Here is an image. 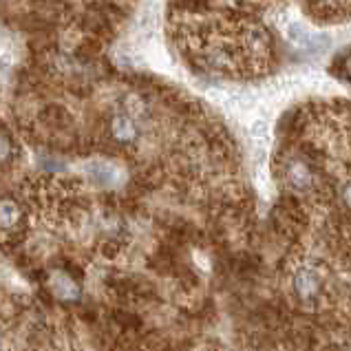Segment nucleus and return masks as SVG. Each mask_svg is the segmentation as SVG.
<instances>
[{
	"instance_id": "f257e3e1",
	"label": "nucleus",
	"mask_w": 351,
	"mask_h": 351,
	"mask_svg": "<svg viewBox=\"0 0 351 351\" xmlns=\"http://www.w3.org/2000/svg\"><path fill=\"white\" fill-rule=\"evenodd\" d=\"M285 36L292 40L296 47L309 49V51H323V49L329 47V38L325 34H312V32H307L305 25H300V23L287 25Z\"/></svg>"
},
{
	"instance_id": "f03ea898",
	"label": "nucleus",
	"mask_w": 351,
	"mask_h": 351,
	"mask_svg": "<svg viewBox=\"0 0 351 351\" xmlns=\"http://www.w3.org/2000/svg\"><path fill=\"white\" fill-rule=\"evenodd\" d=\"M84 170L88 177L93 179L99 186H115L119 182V170L111 162H102V159H95V162H86Z\"/></svg>"
},
{
	"instance_id": "7ed1b4c3",
	"label": "nucleus",
	"mask_w": 351,
	"mask_h": 351,
	"mask_svg": "<svg viewBox=\"0 0 351 351\" xmlns=\"http://www.w3.org/2000/svg\"><path fill=\"white\" fill-rule=\"evenodd\" d=\"M51 289H53V294L62 300H75L80 296V287L66 274H56L51 280Z\"/></svg>"
},
{
	"instance_id": "20e7f679",
	"label": "nucleus",
	"mask_w": 351,
	"mask_h": 351,
	"mask_svg": "<svg viewBox=\"0 0 351 351\" xmlns=\"http://www.w3.org/2000/svg\"><path fill=\"white\" fill-rule=\"evenodd\" d=\"M113 133L117 139H124V142H130V139H135V124L130 122L128 117H115L113 122Z\"/></svg>"
},
{
	"instance_id": "39448f33",
	"label": "nucleus",
	"mask_w": 351,
	"mask_h": 351,
	"mask_svg": "<svg viewBox=\"0 0 351 351\" xmlns=\"http://www.w3.org/2000/svg\"><path fill=\"white\" fill-rule=\"evenodd\" d=\"M296 289H298V294L305 296V298L316 294V276H314V272H307V269H303V272H300L298 278H296Z\"/></svg>"
},
{
	"instance_id": "423d86ee",
	"label": "nucleus",
	"mask_w": 351,
	"mask_h": 351,
	"mask_svg": "<svg viewBox=\"0 0 351 351\" xmlns=\"http://www.w3.org/2000/svg\"><path fill=\"white\" fill-rule=\"evenodd\" d=\"M16 204L9 202V199H5L3 202V228L9 230L12 226H16V219H18V213H16Z\"/></svg>"
},
{
	"instance_id": "0eeeda50",
	"label": "nucleus",
	"mask_w": 351,
	"mask_h": 351,
	"mask_svg": "<svg viewBox=\"0 0 351 351\" xmlns=\"http://www.w3.org/2000/svg\"><path fill=\"white\" fill-rule=\"evenodd\" d=\"M269 135V126L265 119H256V122L252 124V137L254 139H267Z\"/></svg>"
},
{
	"instance_id": "6e6552de",
	"label": "nucleus",
	"mask_w": 351,
	"mask_h": 351,
	"mask_svg": "<svg viewBox=\"0 0 351 351\" xmlns=\"http://www.w3.org/2000/svg\"><path fill=\"white\" fill-rule=\"evenodd\" d=\"M343 195H345V202H347V206L351 208V184L345 188V193H343Z\"/></svg>"
}]
</instances>
